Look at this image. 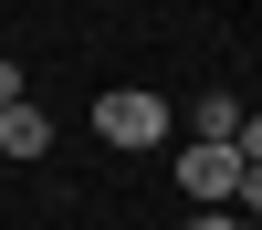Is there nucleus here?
Returning a JSON list of instances; mask_svg holds the SVG:
<instances>
[{
	"instance_id": "nucleus-1",
	"label": "nucleus",
	"mask_w": 262,
	"mask_h": 230,
	"mask_svg": "<svg viewBox=\"0 0 262 230\" xmlns=\"http://www.w3.org/2000/svg\"><path fill=\"white\" fill-rule=\"evenodd\" d=\"M95 136L105 146H168V94H147V84L95 94Z\"/></svg>"
},
{
	"instance_id": "nucleus-2",
	"label": "nucleus",
	"mask_w": 262,
	"mask_h": 230,
	"mask_svg": "<svg viewBox=\"0 0 262 230\" xmlns=\"http://www.w3.org/2000/svg\"><path fill=\"white\" fill-rule=\"evenodd\" d=\"M242 146H179V188L189 199H210V209H242Z\"/></svg>"
},
{
	"instance_id": "nucleus-3",
	"label": "nucleus",
	"mask_w": 262,
	"mask_h": 230,
	"mask_svg": "<svg viewBox=\"0 0 262 230\" xmlns=\"http://www.w3.org/2000/svg\"><path fill=\"white\" fill-rule=\"evenodd\" d=\"M242 125H252V115H242V94H221V84L189 105V146H242Z\"/></svg>"
},
{
	"instance_id": "nucleus-4",
	"label": "nucleus",
	"mask_w": 262,
	"mask_h": 230,
	"mask_svg": "<svg viewBox=\"0 0 262 230\" xmlns=\"http://www.w3.org/2000/svg\"><path fill=\"white\" fill-rule=\"evenodd\" d=\"M0 157H53V115H32V105H11V115H0Z\"/></svg>"
},
{
	"instance_id": "nucleus-5",
	"label": "nucleus",
	"mask_w": 262,
	"mask_h": 230,
	"mask_svg": "<svg viewBox=\"0 0 262 230\" xmlns=\"http://www.w3.org/2000/svg\"><path fill=\"white\" fill-rule=\"evenodd\" d=\"M11 105H21V63L0 53V115H11Z\"/></svg>"
},
{
	"instance_id": "nucleus-6",
	"label": "nucleus",
	"mask_w": 262,
	"mask_h": 230,
	"mask_svg": "<svg viewBox=\"0 0 262 230\" xmlns=\"http://www.w3.org/2000/svg\"><path fill=\"white\" fill-rule=\"evenodd\" d=\"M189 230H242V209H200V220H189Z\"/></svg>"
},
{
	"instance_id": "nucleus-7",
	"label": "nucleus",
	"mask_w": 262,
	"mask_h": 230,
	"mask_svg": "<svg viewBox=\"0 0 262 230\" xmlns=\"http://www.w3.org/2000/svg\"><path fill=\"white\" fill-rule=\"evenodd\" d=\"M242 167H262V115H252V125H242Z\"/></svg>"
},
{
	"instance_id": "nucleus-8",
	"label": "nucleus",
	"mask_w": 262,
	"mask_h": 230,
	"mask_svg": "<svg viewBox=\"0 0 262 230\" xmlns=\"http://www.w3.org/2000/svg\"><path fill=\"white\" fill-rule=\"evenodd\" d=\"M242 209H252V220H262V167H252V178H242Z\"/></svg>"
}]
</instances>
